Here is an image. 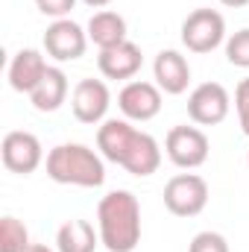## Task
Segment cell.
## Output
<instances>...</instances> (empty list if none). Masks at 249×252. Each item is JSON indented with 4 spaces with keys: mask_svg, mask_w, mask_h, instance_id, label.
<instances>
[{
    "mask_svg": "<svg viewBox=\"0 0 249 252\" xmlns=\"http://www.w3.org/2000/svg\"><path fill=\"white\" fill-rule=\"evenodd\" d=\"M97 150L103 158L121 164L132 176H153L161 164V147L150 132H141L129 121L109 118L97 129Z\"/></svg>",
    "mask_w": 249,
    "mask_h": 252,
    "instance_id": "1",
    "label": "cell"
},
{
    "mask_svg": "<svg viewBox=\"0 0 249 252\" xmlns=\"http://www.w3.org/2000/svg\"><path fill=\"white\" fill-rule=\"evenodd\" d=\"M247 164H249V156H247Z\"/></svg>",
    "mask_w": 249,
    "mask_h": 252,
    "instance_id": "26",
    "label": "cell"
},
{
    "mask_svg": "<svg viewBox=\"0 0 249 252\" xmlns=\"http://www.w3.org/2000/svg\"><path fill=\"white\" fill-rule=\"evenodd\" d=\"M88 47V30H82L76 21L62 18L53 21L44 32V50L56 62H76Z\"/></svg>",
    "mask_w": 249,
    "mask_h": 252,
    "instance_id": "11",
    "label": "cell"
},
{
    "mask_svg": "<svg viewBox=\"0 0 249 252\" xmlns=\"http://www.w3.org/2000/svg\"><path fill=\"white\" fill-rule=\"evenodd\" d=\"M97 232L109 252H132L141 244V202L132 190H112L100 199Z\"/></svg>",
    "mask_w": 249,
    "mask_h": 252,
    "instance_id": "2",
    "label": "cell"
},
{
    "mask_svg": "<svg viewBox=\"0 0 249 252\" xmlns=\"http://www.w3.org/2000/svg\"><path fill=\"white\" fill-rule=\"evenodd\" d=\"M109 106H112V94L103 79H79L70 91V112L79 124H103Z\"/></svg>",
    "mask_w": 249,
    "mask_h": 252,
    "instance_id": "9",
    "label": "cell"
},
{
    "mask_svg": "<svg viewBox=\"0 0 249 252\" xmlns=\"http://www.w3.org/2000/svg\"><path fill=\"white\" fill-rule=\"evenodd\" d=\"M226 59L235 67H249V27L226 38Z\"/></svg>",
    "mask_w": 249,
    "mask_h": 252,
    "instance_id": "19",
    "label": "cell"
},
{
    "mask_svg": "<svg viewBox=\"0 0 249 252\" xmlns=\"http://www.w3.org/2000/svg\"><path fill=\"white\" fill-rule=\"evenodd\" d=\"M187 252H229V241L220 232H199L187 244Z\"/></svg>",
    "mask_w": 249,
    "mask_h": 252,
    "instance_id": "20",
    "label": "cell"
},
{
    "mask_svg": "<svg viewBox=\"0 0 249 252\" xmlns=\"http://www.w3.org/2000/svg\"><path fill=\"white\" fill-rule=\"evenodd\" d=\"M0 156H3L6 170H12V173H18V176L35 173V170L41 167V161H44L41 141H38L32 132H24V129H15V132H6V135H3Z\"/></svg>",
    "mask_w": 249,
    "mask_h": 252,
    "instance_id": "7",
    "label": "cell"
},
{
    "mask_svg": "<svg viewBox=\"0 0 249 252\" xmlns=\"http://www.w3.org/2000/svg\"><path fill=\"white\" fill-rule=\"evenodd\" d=\"M232 97L220 82H202L187 97V118L196 126H217L229 118Z\"/></svg>",
    "mask_w": 249,
    "mask_h": 252,
    "instance_id": "8",
    "label": "cell"
},
{
    "mask_svg": "<svg viewBox=\"0 0 249 252\" xmlns=\"http://www.w3.org/2000/svg\"><path fill=\"white\" fill-rule=\"evenodd\" d=\"M223 6H229V9H241V6H247L249 0H220Z\"/></svg>",
    "mask_w": 249,
    "mask_h": 252,
    "instance_id": "24",
    "label": "cell"
},
{
    "mask_svg": "<svg viewBox=\"0 0 249 252\" xmlns=\"http://www.w3.org/2000/svg\"><path fill=\"white\" fill-rule=\"evenodd\" d=\"M47 176L59 185L100 188L106 182V164L100 153L85 144H59L47 153Z\"/></svg>",
    "mask_w": 249,
    "mask_h": 252,
    "instance_id": "3",
    "label": "cell"
},
{
    "mask_svg": "<svg viewBox=\"0 0 249 252\" xmlns=\"http://www.w3.org/2000/svg\"><path fill=\"white\" fill-rule=\"evenodd\" d=\"M67 76H64L62 67H50L44 73V79L38 82V88L30 94V103L35 112H56L62 109L64 100H67Z\"/></svg>",
    "mask_w": 249,
    "mask_h": 252,
    "instance_id": "16",
    "label": "cell"
},
{
    "mask_svg": "<svg viewBox=\"0 0 249 252\" xmlns=\"http://www.w3.org/2000/svg\"><path fill=\"white\" fill-rule=\"evenodd\" d=\"M226 41V18L217 9H193L182 21V44L190 53H211Z\"/></svg>",
    "mask_w": 249,
    "mask_h": 252,
    "instance_id": "4",
    "label": "cell"
},
{
    "mask_svg": "<svg viewBox=\"0 0 249 252\" xmlns=\"http://www.w3.org/2000/svg\"><path fill=\"white\" fill-rule=\"evenodd\" d=\"M235 109H238V121H241V129L249 138V76L238 82L235 88Z\"/></svg>",
    "mask_w": 249,
    "mask_h": 252,
    "instance_id": "21",
    "label": "cell"
},
{
    "mask_svg": "<svg viewBox=\"0 0 249 252\" xmlns=\"http://www.w3.org/2000/svg\"><path fill=\"white\" fill-rule=\"evenodd\" d=\"M30 244V232L18 217H3L0 220V252H27Z\"/></svg>",
    "mask_w": 249,
    "mask_h": 252,
    "instance_id": "18",
    "label": "cell"
},
{
    "mask_svg": "<svg viewBox=\"0 0 249 252\" xmlns=\"http://www.w3.org/2000/svg\"><path fill=\"white\" fill-rule=\"evenodd\" d=\"M100 244V232L88 220H67L56 232V250L59 252H94Z\"/></svg>",
    "mask_w": 249,
    "mask_h": 252,
    "instance_id": "17",
    "label": "cell"
},
{
    "mask_svg": "<svg viewBox=\"0 0 249 252\" xmlns=\"http://www.w3.org/2000/svg\"><path fill=\"white\" fill-rule=\"evenodd\" d=\"M208 135L199 129V126H173L164 138V153L167 158L182 167V170H196L208 161Z\"/></svg>",
    "mask_w": 249,
    "mask_h": 252,
    "instance_id": "5",
    "label": "cell"
},
{
    "mask_svg": "<svg viewBox=\"0 0 249 252\" xmlns=\"http://www.w3.org/2000/svg\"><path fill=\"white\" fill-rule=\"evenodd\" d=\"M164 205L176 217H196L208 205V182L196 173H179L164 185Z\"/></svg>",
    "mask_w": 249,
    "mask_h": 252,
    "instance_id": "6",
    "label": "cell"
},
{
    "mask_svg": "<svg viewBox=\"0 0 249 252\" xmlns=\"http://www.w3.org/2000/svg\"><path fill=\"white\" fill-rule=\"evenodd\" d=\"M47 70H50V64L41 56V50H32V47L18 50L9 62V85L21 94H32Z\"/></svg>",
    "mask_w": 249,
    "mask_h": 252,
    "instance_id": "12",
    "label": "cell"
},
{
    "mask_svg": "<svg viewBox=\"0 0 249 252\" xmlns=\"http://www.w3.org/2000/svg\"><path fill=\"white\" fill-rule=\"evenodd\" d=\"M82 3H85V6H91V9H106L112 0H82Z\"/></svg>",
    "mask_w": 249,
    "mask_h": 252,
    "instance_id": "23",
    "label": "cell"
},
{
    "mask_svg": "<svg viewBox=\"0 0 249 252\" xmlns=\"http://www.w3.org/2000/svg\"><path fill=\"white\" fill-rule=\"evenodd\" d=\"M27 252H59V250H50V247H44V244H32Z\"/></svg>",
    "mask_w": 249,
    "mask_h": 252,
    "instance_id": "25",
    "label": "cell"
},
{
    "mask_svg": "<svg viewBox=\"0 0 249 252\" xmlns=\"http://www.w3.org/2000/svg\"><path fill=\"white\" fill-rule=\"evenodd\" d=\"M153 76H156V85L164 91V94H185L187 82H190V64L179 50H161L153 62Z\"/></svg>",
    "mask_w": 249,
    "mask_h": 252,
    "instance_id": "13",
    "label": "cell"
},
{
    "mask_svg": "<svg viewBox=\"0 0 249 252\" xmlns=\"http://www.w3.org/2000/svg\"><path fill=\"white\" fill-rule=\"evenodd\" d=\"M144 64V56H141V47L135 41L126 38L124 44H115L109 50H100L97 56V67L106 79H132Z\"/></svg>",
    "mask_w": 249,
    "mask_h": 252,
    "instance_id": "14",
    "label": "cell"
},
{
    "mask_svg": "<svg viewBox=\"0 0 249 252\" xmlns=\"http://www.w3.org/2000/svg\"><path fill=\"white\" fill-rule=\"evenodd\" d=\"M118 109L124 112L126 121L147 124L161 112V88L156 82L129 79L121 88V94H118Z\"/></svg>",
    "mask_w": 249,
    "mask_h": 252,
    "instance_id": "10",
    "label": "cell"
},
{
    "mask_svg": "<svg viewBox=\"0 0 249 252\" xmlns=\"http://www.w3.org/2000/svg\"><path fill=\"white\" fill-rule=\"evenodd\" d=\"M88 41H94L100 50H109L126 41V18L115 9H100L88 21Z\"/></svg>",
    "mask_w": 249,
    "mask_h": 252,
    "instance_id": "15",
    "label": "cell"
},
{
    "mask_svg": "<svg viewBox=\"0 0 249 252\" xmlns=\"http://www.w3.org/2000/svg\"><path fill=\"white\" fill-rule=\"evenodd\" d=\"M35 6H38L41 15H47L53 21H62V18L70 15V9L76 6V0H35Z\"/></svg>",
    "mask_w": 249,
    "mask_h": 252,
    "instance_id": "22",
    "label": "cell"
}]
</instances>
